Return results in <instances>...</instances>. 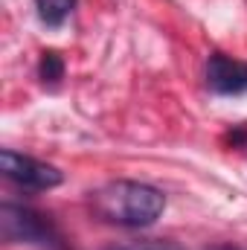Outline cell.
Masks as SVG:
<instances>
[{"label":"cell","mask_w":247,"mask_h":250,"mask_svg":"<svg viewBox=\"0 0 247 250\" xmlns=\"http://www.w3.org/2000/svg\"><path fill=\"white\" fill-rule=\"evenodd\" d=\"M206 250H242V248H233V245H215V248H206Z\"/></svg>","instance_id":"obj_8"},{"label":"cell","mask_w":247,"mask_h":250,"mask_svg":"<svg viewBox=\"0 0 247 250\" xmlns=\"http://www.w3.org/2000/svg\"><path fill=\"white\" fill-rule=\"evenodd\" d=\"M35 6H38V15L47 26H62L67 15L73 12L76 0H35Z\"/></svg>","instance_id":"obj_5"},{"label":"cell","mask_w":247,"mask_h":250,"mask_svg":"<svg viewBox=\"0 0 247 250\" xmlns=\"http://www.w3.org/2000/svg\"><path fill=\"white\" fill-rule=\"evenodd\" d=\"M38 76H41V82L44 84H50V87H56L59 82H62V76H64V62H62V56L59 53H44L41 56V64H38Z\"/></svg>","instance_id":"obj_6"},{"label":"cell","mask_w":247,"mask_h":250,"mask_svg":"<svg viewBox=\"0 0 247 250\" xmlns=\"http://www.w3.org/2000/svg\"><path fill=\"white\" fill-rule=\"evenodd\" d=\"M90 207H93L96 218H102L108 224L151 227L166 209V195L148 184H140V181H114L90 195Z\"/></svg>","instance_id":"obj_1"},{"label":"cell","mask_w":247,"mask_h":250,"mask_svg":"<svg viewBox=\"0 0 247 250\" xmlns=\"http://www.w3.org/2000/svg\"><path fill=\"white\" fill-rule=\"evenodd\" d=\"M0 169L12 184H18L23 189H53L64 181V175L56 166H50L44 160H35L29 154H18L12 148L0 151Z\"/></svg>","instance_id":"obj_3"},{"label":"cell","mask_w":247,"mask_h":250,"mask_svg":"<svg viewBox=\"0 0 247 250\" xmlns=\"http://www.w3.org/2000/svg\"><path fill=\"white\" fill-rule=\"evenodd\" d=\"M111 250H181L172 242H143V245H131V248H111Z\"/></svg>","instance_id":"obj_7"},{"label":"cell","mask_w":247,"mask_h":250,"mask_svg":"<svg viewBox=\"0 0 247 250\" xmlns=\"http://www.w3.org/2000/svg\"><path fill=\"white\" fill-rule=\"evenodd\" d=\"M0 236L9 245L26 242V245H38L44 250L62 248V242L53 233L50 221H44L38 212H32L26 207H15V204H3L0 207Z\"/></svg>","instance_id":"obj_2"},{"label":"cell","mask_w":247,"mask_h":250,"mask_svg":"<svg viewBox=\"0 0 247 250\" xmlns=\"http://www.w3.org/2000/svg\"><path fill=\"white\" fill-rule=\"evenodd\" d=\"M206 84L212 93L239 96L247 90V64L224 53H212L206 62Z\"/></svg>","instance_id":"obj_4"}]
</instances>
